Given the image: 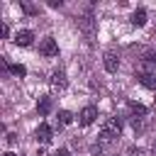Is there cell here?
<instances>
[{
    "instance_id": "cell-1",
    "label": "cell",
    "mask_w": 156,
    "mask_h": 156,
    "mask_svg": "<svg viewBox=\"0 0 156 156\" xmlns=\"http://www.w3.org/2000/svg\"><path fill=\"white\" fill-rule=\"evenodd\" d=\"M119 132H122V122H119L117 117H110V119L102 124V129H100V139H102V141H112L115 136H119Z\"/></svg>"
},
{
    "instance_id": "cell-2",
    "label": "cell",
    "mask_w": 156,
    "mask_h": 156,
    "mask_svg": "<svg viewBox=\"0 0 156 156\" xmlns=\"http://www.w3.org/2000/svg\"><path fill=\"white\" fill-rule=\"evenodd\" d=\"M39 54L41 56H58V44H56V39L54 37H44L41 39V44H39Z\"/></svg>"
},
{
    "instance_id": "cell-3",
    "label": "cell",
    "mask_w": 156,
    "mask_h": 156,
    "mask_svg": "<svg viewBox=\"0 0 156 156\" xmlns=\"http://www.w3.org/2000/svg\"><path fill=\"white\" fill-rule=\"evenodd\" d=\"M98 119V107H93V105H85L80 112H78V124L80 127H88V124H93Z\"/></svg>"
},
{
    "instance_id": "cell-4",
    "label": "cell",
    "mask_w": 156,
    "mask_h": 156,
    "mask_svg": "<svg viewBox=\"0 0 156 156\" xmlns=\"http://www.w3.org/2000/svg\"><path fill=\"white\" fill-rule=\"evenodd\" d=\"M66 83H68V80H66V71H63V68H56V71L51 73V88H54V90H63Z\"/></svg>"
},
{
    "instance_id": "cell-5",
    "label": "cell",
    "mask_w": 156,
    "mask_h": 156,
    "mask_svg": "<svg viewBox=\"0 0 156 156\" xmlns=\"http://www.w3.org/2000/svg\"><path fill=\"white\" fill-rule=\"evenodd\" d=\"M136 78H139V83H141L144 88H149V90H156V73L139 71V73H136Z\"/></svg>"
},
{
    "instance_id": "cell-6",
    "label": "cell",
    "mask_w": 156,
    "mask_h": 156,
    "mask_svg": "<svg viewBox=\"0 0 156 156\" xmlns=\"http://www.w3.org/2000/svg\"><path fill=\"white\" fill-rule=\"evenodd\" d=\"M32 41H34V32H29V29H22V32L15 34V44L17 46H32Z\"/></svg>"
},
{
    "instance_id": "cell-7",
    "label": "cell",
    "mask_w": 156,
    "mask_h": 156,
    "mask_svg": "<svg viewBox=\"0 0 156 156\" xmlns=\"http://www.w3.org/2000/svg\"><path fill=\"white\" fill-rule=\"evenodd\" d=\"M34 136H37V141H41V144H46V141H51V136H54V129L44 122V124H39V129L34 132Z\"/></svg>"
},
{
    "instance_id": "cell-8",
    "label": "cell",
    "mask_w": 156,
    "mask_h": 156,
    "mask_svg": "<svg viewBox=\"0 0 156 156\" xmlns=\"http://www.w3.org/2000/svg\"><path fill=\"white\" fill-rule=\"evenodd\" d=\"M102 63H105V71H107V73H115V71L119 68V58H117L115 54H105Z\"/></svg>"
},
{
    "instance_id": "cell-9",
    "label": "cell",
    "mask_w": 156,
    "mask_h": 156,
    "mask_svg": "<svg viewBox=\"0 0 156 156\" xmlns=\"http://www.w3.org/2000/svg\"><path fill=\"white\" fill-rule=\"evenodd\" d=\"M51 107H54V105H51V98H46V95L39 98V102H37V112H39L41 117H46V115L51 112Z\"/></svg>"
},
{
    "instance_id": "cell-10",
    "label": "cell",
    "mask_w": 156,
    "mask_h": 156,
    "mask_svg": "<svg viewBox=\"0 0 156 156\" xmlns=\"http://www.w3.org/2000/svg\"><path fill=\"white\" fill-rule=\"evenodd\" d=\"M132 24H134V27H144V24H146V10H144V7H139V10L132 12Z\"/></svg>"
},
{
    "instance_id": "cell-11",
    "label": "cell",
    "mask_w": 156,
    "mask_h": 156,
    "mask_svg": "<svg viewBox=\"0 0 156 156\" xmlns=\"http://www.w3.org/2000/svg\"><path fill=\"white\" fill-rule=\"evenodd\" d=\"M7 71H10L12 76H20V78H22V76H27V68H24L22 63H10V66H7Z\"/></svg>"
},
{
    "instance_id": "cell-12",
    "label": "cell",
    "mask_w": 156,
    "mask_h": 156,
    "mask_svg": "<svg viewBox=\"0 0 156 156\" xmlns=\"http://www.w3.org/2000/svg\"><path fill=\"white\" fill-rule=\"evenodd\" d=\"M129 110H132V115H134V117H136V115H139V117H144V115H146V107H144V105H139V102H129Z\"/></svg>"
},
{
    "instance_id": "cell-13",
    "label": "cell",
    "mask_w": 156,
    "mask_h": 156,
    "mask_svg": "<svg viewBox=\"0 0 156 156\" xmlns=\"http://www.w3.org/2000/svg\"><path fill=\"white\" fill-rule=\"evenodd\" d=\"M58 122H61V124H71V122H73V115H71L68 110H61V112H58Z\"/></svg>"
},
{
    "instance_id": "cell-14",
    "label": "cell",
    "mask_w": 156,
    "mask_h": 156,
    "mask_svg": "<svg viewBox=\"0 0 156 156\" xmlns=\"http://www.w3.org/2000/svg\"><path fill=\"white\" fill-rule=\"evenodd\" d=\"M54 156H71V151H68V149H58Z\"/></svg>"
},
{
    "instance_id": "cell-15",
    "label": "cell",
    "mask_w": 156,
    "mask_h": 156,
    "mask_svg": "<svg viewBox=\"0 0 156 156\" xmlns=\"http://www.w3.org/2000/svg\"><path fill=\"white\" fill-rule=\"evenodd\" d=\"M5 156H15V154H12V151H7V154H5Z\"/></svg>"
}]
</instances>
